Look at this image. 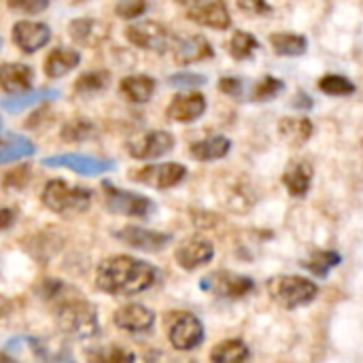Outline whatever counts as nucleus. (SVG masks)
<instances>
[{
  "label": "nucleus",
  "instance_id": "393cba45",
  "mask_svg": "<svg viewBox=\"0 0 363 363\" xmlns=\"http://www.w3.org/2000/svg\"><path fill=\"white\" fill-rule=\"evenodd\" d=\"M121 94L134 102V104H145L151 100L155 94V81L147 74H132L121 81Z\"/></svg>",
  "mask_w": 363,
  "mask_h": 363
},
{
  "label": "nucleus",
  "instance_id": "dca6fc26",
  "mask_svg": "<svg viewBox=\"0 0 363 363\" xmlns=\"http://www.w3.org/2000/svg\"><path fill=\"white\" fill-rule=\"evenodd\" d=\"M187 15L191 21L206 26V28H215V30H225L232 23L230 11L223 0H211L206 4H198V6L189 9Z\"/></svg>",
  "mask_w": 363,
  "mask_h": 363
},
{
  "label": "nucleus",
  "instance_id": "4be33fe9",
  "mask_svg": "<svg viewBox=\"0 0 363 363\" xmlns=\"http://www.w3.org/2000/svg\"><path fill=\"white\" fill-rule=\"evenodd\" d=\"M232 149V143L230 138L217 134V136H208L204 140H198L191 145V157L198 160V162H215V160H221L230 153Z\"/></svg>",
  "mask_w": 363,
  "mask_h": 363
},
{
  "label": "nucleus",
  "instance_id": "f257e3e1",
  "mask_svg": "<svg viewBox=\"0 0 363 363\" xmlns=\"http://www.w3.org/2000/svg\"><path fill=\"white\" fill-rule=\"evenodd\" d=\"M155 283V268L147 262L119 255L106 259L98 268V287L115 296H132Z\"/></svg>",
  "mask_w": 363,
  "mask_h": 363
},
{
  "label": "nucleus",
  "instance_id": "c9c22d12",
  "mask_svg": "<svg viewBox=\"0 0 363 363\" xmlns=\"http://www.w3.org/2000/svg\"><path fill=\"white\" fill-rule=\"evenodd\" d=\"M147 11V0H119L115 13L123 19H136Z\"/></svg>",
  "mask_w": 363,
  "mask_h": 363
},
{
  "label": "nucleus",
  "instance_id": "f03ea898",
  "mask_svg": "<svg viewBox=\"0 0 363 363\" xmlns=\"http://www.w3.org/2000/svg\"><path fill=\"white\" fill-rule=\"evenodd\" d=\"M268 294L279 306L291 311L311 304L319 296V287L311 279L285 274V277H274L268 283Z\"/></svg>",
  "mask_w": 363,
  "mask_h": 363
},
{
  "label": "nucleus",
  "instance_id": "ddd939ff",
  "mask_svg": "<svg viewBox=\"0 0 363 363\" xmlns=\"http://www.w3.org/2000/svg\"><path fill=\"white\" fill-rule=\"evenodd\" d=\"M51 38V30L40 21H17L13 26V43L23 53H34L43 49Z\"/></svg>",
  "mask_w": 363,
  "mask_h": 363
},
{
  "label": "nucleus",
  "instance_id": "37998d69",
  "mask_svg": "<svg viewBox=\"0 0 363 363\" xmlns=\"http://www.w3.org/2000/svg\"><path fill=\"white\" fill-rule=\"evenodd\" d=\"M13 221H15V213L11 208H0V230L11 228Z\"/></svg>",
  "mask_w": 363,
  "mask_h": 363
},
{
  "label": "nucleus",
  "instance_id": "4c0bfd02",
  "mask_svg": "<svg viewBox=\"0 0 363 363\" xmlns=\"http://www.w3.org/2000/svg\"><path fill=\"white\" fill-rule=\"evenodd\" d=\"M49 2L51 0H9V6L28 15H36V13H43L49 6Z\"/></svg>",
  "mask_w": 363,
  "mask_h": 363
},
{
  "label": "nucleus",
  "instance_id": "4468645a",
  "mask_svg": "<svg viewBox=\"0 0 363 363\" xmlns=\"http://www.w3.org/2000/svg\"><path fill=\"white\" fill-rule=\"evenodd\" d=\"M172 55L177 64L187 66V64H196V62L213 57V47L204 36H198V34L187 36V38H174Z\"/></svg>",
  "mask_w": 363,
  "mask_h": 363
},
{
  "label": "nucleus",
  "instance_id": "6e6552de",
  "mask_svg": "<svg viewBox=\"0 0 363 363\" xmlns=\"http://www.w3.org/2000/svg\"><path fill=\"white\" fill-rule=\"evenodd\" d=\"M43 166L68 168V170H72L77 174H85V177H98V174H104L115 168V164L111 160H98V157L83 155V153H62V155L45 157Z\"/></svg>",
  "mask_w": 363,
  "mask_h": 363
},
{
  "label": "nucleus",
  "instance_id": "bb28decb",
  "mask_svg": "<svg viewBox=\"0 0 363 363\" xmlns=\"http://www.w3.org/2000/svg\"><path fill=\"white\" fill-rule=\"evenodd\" d=\"M270 43L279 55H287V57L302 55L308 47L306 38L302 34H294V32H277L270 36Z\"/></svg>",
  "mask_w": 363,
  "mask_h": 363
},
{
  "label": "nucleus",
  "instance_id": "423d86ee",
  "mask_svg": "<svg viewBox=\"0 0 363 363\" xmlns=\"http://www.w3.org/2000/svg\"><path fill=\"white\" fill-rule=\"evenodd\" d=\"M200 287L204 291H211L219 298H228V300H240L247 298L253 289H255V281L236 272H228V270H219L208 274Z\"/></svg>",
  "mask_w": 363,
  "mask_h": 363
},
{
  "label": "nucleus",
  "instance_id": "a211bd4d",
  "mask_svg": "<svg viewBox=\"0 0 363 363\" xmlns=\"http://www.w3.org/2000/svg\"><path fill=\"white\" fill-rule=\"evenodd\" d=\"M215 255V249L208 240L204 238H191V240H185L179 251H177V262L181 268L185 270H196L204 264H208Z\"/></svg>",
  "mask_w": 363,
  "mask_h": 363
},
{
  "label": "nucleus",
  "instance_id": "9d476101",
  "mask_svg": "<svg viewBox=\"0 0 363 363\" xmlns=\"http://www.w3.org/2000/svg\"><path fill=\"white\" fill-rule=\"evenodd\" d=\"M168 338L177 351H191L204 340V328L194 315L179 313V315H174V319L170 323Z\"/></svg>",
  "mask_w": 363,
  "mask_h": 363
},
{
  "label": "nucleus",
  "instance_id": "412c9836",
  "mask_svg": "<svg viewBox=\"0 0 363 363\" xmlns=\"http://www.w3.org/2000/svg\"><path fill=\"white\" fill-rule=\"evenodd\" d=\"M55 98H57V91L55 89H28V91L13 94V96L0 100V106L6 113H23L26 108H32L38 102H51Z\"/></svg>",
  "mask_w": 363,
  "mask_h": 363
},
{
  "label": "nucleus",
  "instance_id": "e433bc0d",
  "mask_svg": "<svg viewBox=\"0 0 363 363\" xmlns=\"http://www.w3.org/2000/svg\"><path fill=\"white\" fill-rule=\"evenodd\" d=\"M168 83L172 87H198L206 83L204 74H196V72H177L168 79Z\"/></svg>",
  "mask_w": 363,
  "mask_h": 363
},
{
  "label": "nucleus",
  "instance_id": "0eeeda50",
  "mask_svg": "<svg viewBox=\"0 0 363 363\" xmlns=\"http://www.w3.org/2000/svg\"><path fill=\"white\" fill-rule=\"evenodd\" d=\"M104 194H106V208L115 215L147 217L153 211V202L149 198H145L140 194L117 189L111 183H104Z\"/></svg>",
  "mask_w": 363,
  "mask_h": 363
},
{
  "label": "nucleus",
  "instance_id": "a878e982",
  "mask_svg": "<svg viewBox=\"0 0 363 363\" xmlns=\"http://www.w3.org/2000/svg\"><path fill=\"white\" fill-rule=\"evenodd\" d=\"M213 363H249V347L242 340H223L219 342L213 353Z\"/></svg>",
  "mask_w": 363,
  "mask_h": 363
},
{
  "label": "nucleus",
  "instance_id": "72a5a7b5",
  "mask_svg": "<svg viewBox=\"0 0 363 363\" xmlns=\"http://www.w3.org/2000/svg\"><path fill=\"white\" fill-rule=\"evenodd\" d=\"M255 49H257V40H255L253 34L242 32V30L234 32V36L230 40V53H232L234 60H247V57L253 55Z\"/></svg>",
  "mask_w": 363,
  "mask_h": 363
},
{
  "label": "nucleus",
  "instance_id": "6ab92c4d",
  "mask_svg": "<svg viewBox=\"0 0 363 363\" xmlns=\"http://www.w3.org/2000/svg\"><path fill=\"white\" fill-rule=\"evenodd\" d=\"M153 313L140 304H128L115 313V323L128 332H147L153 328Z\"/></svg>",
  "mask_w": 363,
  "mask_h": 363
},
{
  "label": "nucleus",
  "instance_id": "a18cd8bd",
  "mask_svg": "<svg viewBox=\"0 0 363 363\" xmlns=\"http://www.w3.org/2000/svg\"><path fill=\"white\" fill-rule=\"evenodd\" d=\"M181 6H187V9H194V6H198V4H202V0H177Z\"/></svg>",
  "mask_w": 363,
  "mask_h": 363
},
{
  "label": "nucleus",
  "instance_id": "a19ab883",
  "mask_svg": "<svg viewBox=\"0 0 363 363\" xmlns=\"http://www.w3.org/2000/svg\"><path fill=\"white\" fill-rule=\"evenodd\" d=\"M219 89L228 96H240L242 94V81L236 77H223L219 81Z\"/></svg>",
  "mask_w": 363,
  "mask_h": 363
},
{
  "label": "nucleus",
  "instance_id": "aec40b11",
  "mask_svg": "<svg viewBox=\"0 0 363 363\" xmlns=\"http://www.w3.org/2000/svg\"><path fill=\"white\" fill-rule=\"evenodd\" d=\"M283 183L291 196L304 198L311 189V183H313V166L306 160L291 162L283 174Z\"/></svg>",
  "mask_w": 363,
  "mask_h": 363
},
{
  "label": "nucleus",
  "instance_id": "cd10ccee",
  "mask_svg": "<svg viewBox=\"0 0 363 363\" xmlns=\"http://www.w3.org/2000/svg\"><path fill=\"white\" fill-rule=\"evenodd\" d=\"M340 262H342V257H340V253H336V251H315V253L304 262V268L311 270L315 277L325 279Z\"/></svg>",
  "mask_w": 363,
  "mask_h": 363
},
{
  "label": "nucleus",
  "instance_id": "c85d7f7f",
  "mask_svg": "<svg viewBox=\"0 0 363 363\" xmlns=\"http://www.w3.org/2000/svg\"><path fill=\"white\" fill-rule=\"evenodd\" d=\"M32 153H34V143H30L23 136H17L11 143L0 147V166L17 162V160H23V157H30Z\"/></svg>",
  "mask_w": 363,
  "mask_h": 363
},
{
  "label": "nucleus",
  "instance_id": "b1692460",
  "mask_svg": "<svg viewBox=\"0 0 363 363\" xmlns=\"http://www.w3.org/2000/svg\"><path fill=\"white\" fill-rule=\"evenodd\" d=\"M313 121L311 119H296V117H285L281 119L279 123V136L287 143V145H294V147H300L304 143L311 140L313 136Z\"/></svg>",
  "mask_w": 363,
  "mask_h": 363
},
{
  "label": "nucleus",
  "instance_id": "39448f33",
  "mask_svg": "<svg viewBox=\"0 0 363 363\" xmlns=\"http://www.w3.org/2000/svg\"><path fill=\"white\" fill-rule=\"evenodd\" d=\"M125 36L132 45L155 53H166L174 45L172 32H168V28L157 21H136L128 26Z\"/></svg>",
  "mask_w": 363,
  "mask_h": 363
},
{
  "label": "nucleus",
  "instance_id": "9b49d317",
  "mask_svg": "<svg viewBox=\"0 0 363 363\" xmlns=\"http://www.w3.org/2000/svg\"><path fill=\"white\" fill-rule=\"evenodd\" d=\"M187 177V170L185 166L181 164H155V166H145L140 170H136L132 174L134 181L138 183H145L149 187H157V189H168V187H174L179 185L183 179Z\"/></svg>",
  "mask_w": 363,
  "mask_h": 363
},
{
  "label": "nucleus",
  "instance_id": "de8ad7c7",
  "mask_svg": "<svg viewBox=\"0 0 363 363\" xmlns=\"http://www.w3.org/2000/svg\"><path fill=\"white\" fill-rule=\"evenodd\" d=\"M0 45H2V40H0Z\"/></svg>",
  "mask_w": 363,
  "mask_h": 363
},
{
  "label": "nucleus",
  "instance_id": "f704fd0d",
  "mask_svg": "<svg viewBox=\"0 0 363 363\" xmlns=\"http://www.w3.org/2000/svg\"><path fill=\"white\" fill-rule=\"evenodd\" d=\"M281 91H283V81H281V79H274V77H266V79H262V81L255 85L253 100H257V102H266V100L277 98Z\"/></svg>",
  "mask_w": 363,
  "mask_h": 363
},
{
  "label": "nucleus",
  "instance_id": "20e7f679",
  "mask_svg": "<svg viewBox=\"0 0 363 363\" xmlns=\"http://www.w3.org/2000/svg\"><path fill=\"white\" fill-rule=\"evenodd\" d=\"M57 325L62 332H66L68 336L77 338V340H87L94 338L98 334V317L91 304L74 300V302H66L60 308L57 315Z\"/></svg>",
  "mask_w": 363,
  "mask_h": 363
},
{
  "label": "nucleus",
  "instance_id": "2f4dec72",
  "mask_svg": "<svg viewBox=\"0 0 363 363\" xmlns=\"http://www.w3.org/2000/svg\"><path fill=\"white\" fill-rule=\"evenodd\" d=\"M94 134H96V128L87 119H72L62 128L64 143H83V140L94 138Z\"/></svg>",
  "mask_w": 363,
  "mask_h": 363
},
{
  "label": "nucleus",
  "instance_id": "f8f14e48",
  "mask_svg": "<svg viewBox=\"0 0 363 363\" xmlns=\"http://www.w3.org/2000/svg\"><path fill=\"white\" fill-rule=\"evenodd\" d=\"M206 111V98L200 91H183L172 98V102L166 108L168 119L179 123H191L200 119Z\"/></svg>",
  "mask_w": 363,
  "mask_h": 363
},
{
  "label": "nucleus",
  "instance_id": "7ed1b4c3",
  "mask_svg": "<svg viewBox=\"0 0 363 363\" xmlns=\"http://www.w3.org/2000/svg\"><path fill=\"white\" fill-rule=\"evenodd\" d=\"M40 198L49 211L68 215V213H83L91 202V191L83 187H70L68 183L55 179L45 185Z\"/></svg>",
  "mask_w": 363,
  "mask_h": 363
},
{
  "label": "nucleus",
  "instance_id": "473e14b6",
  "mask_svg": "<svg viewBox=\"0 0 363 363\" xmlns=\"http://www.w3.org/2000/svg\"><path fill=\"white\" fill-rule=\"evenodd\" d=\"M319 89L328 96H351L355 91V85L342 74H325L319 79Z\"/></svg>",
  "mask_w": 363,
  "mask_h": 363
},
{
  "label": "nucleus",
  "instance_id": "ea45409f",
  "mask_svg": "<svg viewBox=\"0 0 363 363\" xmlns=\"http://www.w3.org/2000/svg\"><path fill=\"white\" fill-rule=\"evenodd\" d=\"M238 2V9L245 11V13H251V15H264V13H270V6L266 0H236Z\"/></svg>",
  "mask_w": 363,
  "mask_h": 363
},
{
  "label": "nucleus",
  "instance_id": "58836bf2",
  "mask_svg": "<svg viewBox=\"0 0 363 363\" xmlns=\"http://www.w3.org/2000/svg\"><path fill=\"white\" fill-rule=\"evenodd\" d=\"M91 28H94V21L89 19H77L70 23V34L77 43H87L89 36H91Z\"/></svg>",
  "mask_w": 363,
  "mask_h": 363
},
{
  "label": "nucleus",
  "instance_id": "49530a36",
  "mask_svg": "<svg viewBox=\"0 0 363 363\" xmlns=\"http://www.w3.org/2000/svg\"><path fill=\"white\" fill-rule=\"evenodd\" d=\"M0 132H2V123H0Z\"/></svg>",
  "mask_w": 363,
  "mask_h": 363
},
{
  "label": "nucleus",
  "instance_id": "2eb2a0df",
  "mask_svg": "<svg viewBox=\"0 0 363 363\" xmlns=\"http://www.w3.org/2000/svg\"><path fill=\"white\" fill-rule=\"evenodd\" d=\"M117 238L121 242H125L128 247H134V249H140V251H160L170 242L168 234L145 230V228H134V225H128V228L119 230Z\"/></svg>",
  "mask_w": 363,
  "mask_h": 363
},
{
  "label": "nucleus",
  "instance_id": "c03bdc74",
  "mask_svg": "<svg viewBox=\"0 0 363 363\" xmlns=\"http://www.w3.org/2000/svg\"><path fill=\"white\" fill-rule=\"evenodd\" d=\"M294 106H296V108H311V106H313V100H311L308 94L300 91V94H296V98H294Z\"/></svg>",
  "mask_w": 363,
  "mask_h": 363
},
{
  "label": "nucleus",
  "instance_id": "1a4fd4ad",
  "mask_svg": "<svg viewBox=\"0 0 363 363\" xmlns=\"http://www.w3.org/2000/svg\"><path fill=\"white\" fill-rule=\"evenodd\" d=\"M172 147H174V136L164 130L138 134L128 143V151L134 160H155L170 153Z\"/></svg>",
  "mask_w": 363,
  "mask_h": 363
},
{
  "label": "nucleus",
  "instance_id": "c756f323",
  "mask_svg": "<svg viewBox=\"0 0 363 363\" xmlns=\"http://www.w3.org/2000/svg\"><path fill=\"white\" fill-rule=\"evenodd\" d=\"M89 363H134V355L123 347H100L87 351Z\"/></svg>",
  "mask_w": 363,
  "mask_h": 363
},
{
  "label": "nucleus",
  "instance_id": "79ce46f5",
  "mask_svg": "<svg viewBox=\"0 0 363 363\" xmlns=\"http://www.w3.org/2000/svg\"><path fill=\"white\" fill-rule=\"evenodd\" d=\"M147 363H196L191 359H177V357H170L166 353H160V351H153L147 355Z\"/></svg>",
  "mask_w": 363,
  "mask_h": 363
},
{
  "label": "nucleus",
  "instance_id": "5701e85b",
  "mask_svg": "<svg viewBox=\"0 0 363 363\" xmlns=\"http://www.w3.org/2000/svg\"><path fill=\"white\" fill-rule=\"evenodd\" d=\"M79 62H81L79 51L57 47V49H53V51L47 55V60H45V74L51 77V79H60V77L68 74L72 68H77Z\"/></svg>",
  "mask_w": 363,
  "mask_h": 363
},
{
  "label": "nucleus",
  "instance_id": "7c9ffc66",
  "mask_svg": "<svg viewBox=\"0 0 363 363\" xmlns=\"http://www.w3.org/2000/svg\"><path fill=\"white\" fill-rule=\"evenodd\" d=\"M108 81H111V74L106 70H87L77 79L74 89L79 94H96V91L106 89Z\"/></svg>",
  "mask_w": 363,
  "mask_h": 363
},
{
  "label": "nucleus",
  "instance_id": "f3484780",
  "mask_svg": "<svg viewBox=\"0 0 363 363\" xmlns=\"http://www.w3.org/2000/svg\"><path fill=\"white\" fill-rule=\"evenodd\" d=\"M32 79L34 72L28 64H17V62L0 64V89H4L9 96L32 89Z\"/></svg>",
  "mask_w": 363,
  "mask_h": 363
}]
</instances>
